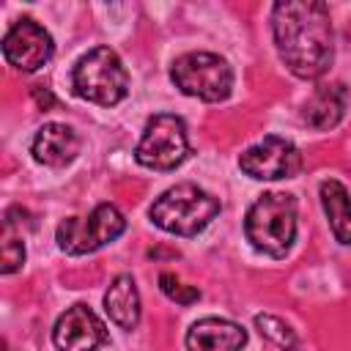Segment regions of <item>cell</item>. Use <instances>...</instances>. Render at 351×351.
Here are the masks:
<instances>
[{
    "label": "cell",
    "mask_w": 351,
    "mask_h": 351,
    "mask_svg": "<svg viewBox=\"0 0 351 351\" xmlns=\"http://www.w3.org/2000/svg\"><path fill=\"white\" fill-rule=\"evenodd\" d=\"M271 36L280 60L299 80H318L335 58L332 19L321 0H285L271 8Z\"/></svg>",
    "instance_id": "obj_1"
},
{
    "label": "cell",
    "mask_w": 351,
    "mask_h": 351,
    "mask_svg": "<svg viewBox=\"0 0 351 351\" xmlns=\"http://www.w3.org/2000/svg\"><path fill=\"white\" fill-rule=\"evenodd\" d=\"M247 241L271 258H282L296 239V197L288 192L261 195L244 217Z\"/></svg>",
    "instance_id": "obj_2"
},
{
    "label": "cell",
    "mask_w": 351,
    "mask_h": 351,
    "mask_svg": "<svg viewBox=\"0 0 351 351\" xmlns=\"http://www.w3.org/2000/svg\"><path fill=\"white\" fill-rule=\"evenodd\" d=\"M219 197L200 189L197 184H176L151 203L148 217L156 228L167 233L195 236L219 214Z\"/></svg>",
    "instance_id": "obj_3"
},
{
    "label": "cell",
    "mask_w": 351,
    "mask_h": 351,
    "mask_svg": "<svg viewBox=\"0 0 351 351\" xmlns=\"http://www.w3.org/2000/svg\"><path fill=\"white\" fill-rule=\"evenodd\" d=\"M71 88L80 99L112 107L129 93V74L123 60L110 47H93L71 69Z\"/></svg>",
    "instance_id": "obj_4"
},
{
    "label": "cell",
    "mask_w": 351,
    "mask_h": 351,
    "mask_svg": "<svg viewBox=\"0 0 351 351\" xmlns=\"http://www.w3.org/2000/svg\"><path fill=\"white\" fill-rule=\"evenodd\" d=\"M170 80L186 96L200 101H225L233 90V69L222 55L186 52L173 60Z\"/></svg>",
    "instance_id": "obj_5"
},
{
    "label": "cell",
    "mask_w": 351,
    "mask_h": 351,
    "mask_svg": "<svg viewBox=\"0 0 351 351\" xmlns=\"http://www.w3.org/2000/svg\"><path fill=\"white\" fill-rule=\"evenodd\" d=\"M126 230V219L112 203H99L88 217H69L58 225V247L69 255H88L115 241Z\"/></svg>",
    "instance_id": "obj_6"
},
{
    "label": "cell",
    "mask_w": 351,
    "mask_h": 351,
    "mask_svg": "<svg viewBox=\"0 0 351 351\" xmlns=\"http://www.w3.org/2000/svg\"><path fill=\"white\" fill-rule=\"evenodd\" d=\"M189 156L186 123L173 112H159L148 118L143 137L134 148V159L151 170H173Z\"/></svg>",
    "instance_id": "obj_7"
},
{
    "label": "cell",
    "mask_w": 351,
    "mask_h": 351,
    "mask_svg": "<svg viewBox=\"0 0 351 351\" xmlns=\"http://www.w3.org/2000/svg\"><path fill=\"white\" fill-rule=\"evenodd\" d=\"M239 167L255 181L293 178L302 167V154L291 140L269 134L239 156Z\"/></svg>",
    "instance_id": "obj_8"
},
{
    "label": "cell",
    "mask_w": 351,
    "mask_h": 351,
    "mask_svg": "<svg viewBox=\"0 0 351 351\" xmlns=\"http://www.w3.org/2000/svg\"><path fill=\"white\" fill-rule=\"evenodd\" d=\"M52 52H55V41L36 19L25 16L3 36V55L19 71L41 69L44 63H49Z\"/></svg>",
    "instance_id": "obj_9"
},
{
    "label": "cell",
    "mask_w": 351,
    "mask_h": 351,
    "mask_svg": "<svg viewBox=\"0 0 351 351\" xmlns=\"http://www.w3.org/2000/svg\"><path fill=\"white\" fill-rule=\"evenodd\" d=\"M110 340L104 321L88 307V304H74L69 307L52 329V343L60 351H96Z\"/></svg>",
    "instance_id": "obj_10"
},
{
    "label": "cell",
    "mask_w": 351,
    "mask_h": 351,
    "mask_svg": "<svg viewBox=\"0 0 351 351\" xmlns=\"http://www.w3.org/2000/svg\"><path fill=\"white\" fill-rule=\"evenodd\" d=\"M247 343V332L228 318H200L186 332L189 351H241Z\"/></svg>",
    "instance_id": "obj_11"
},
{
    "label": "cell",
    "mask_w": 351,
    "mask_h": 351,
    "mask_svg": "<svg viewBox=\"0 0 351 351\" xmlns=\"http://www.w3.org/2000/svg\"><path fill=\"white\" fill-rule=\"evenodd\" d=\"M33 159L47 167H66L80 154V137L66 123H44L33 137Z\"/></svg>",
    "instance_id": "obj_12"
},
{
    "label": "cell",
    "mask_w": 351,
    "mask_h": 351,
    "mask_svg": "<svg viewBox=\"0 0 351 351\" xmlns=\"http://www.w3.org/2000/svg\"><path fill=\"white\" fill-rule=\"evenodd\" d=\"M346 112V85L340 82H329V85H318L313 90V96L304 101L302 110V121L313 129H332L340 123Z\"/></svg>",
    "instance_id": "obj_13"
},
{
    "label": "cell",
    "mask_w": 351,
    "mask_h": 351,
    "mask_svg": "<svg viewBox=\"0 0 351 351\" xmlns=\"http://www.w3.org/2000/svg\"><path fill=\"white\" fill-rule=\"evenodd\" d=\"M104 310L121 329H134L140 321V293L132 274H118L107 293H104Z\"/></svg>",
    "instance_id": "obj_14"
},
{
    "label": "cell",
    "mask_w": 351,
    "mask_h": 351,
    "mask_svg": "<svg viewBox=\"0 0 351 351\" xmlns=\"http://www.w3.org/2000/svg\"><path fill=\"white\" fill-rule=\"evenodd\" d=\"M318 192H321V206H324V214L329 219L335 239L340 244H351V197H348V189L340 181L326 178V181H321Z\"/></svg>",
    "instance_id": "obj_15"
},
{
    "label": "cell",
    "mask_w": 351,
    "mask_h": 351,
    "mask_svg": "<svg viewBox=\"0 0 351 351\" xmlns=\"http://www.w3.org/2000/svg\"><path fill=\"white\" fill-rule=\"evenodd\" d=\"M25 263V244L22 233L14 230L8 219H3V236H0V271L11 274Z\"/></svg>",
    "instance_id": "obj_16"
},
{
    "label": "cell",
    "mask_w": 351,
    "mask_h": 351,
    "mask_svg": "<svg viewBox=\"0 0 351 351\" xmlns=\"http://www.w3.org/2000/svg\"><path fill=\"white\" fill-rule=\"evenodd\" d=\"M255 326L263 337H269L271 343H277L280 348L285 351H296L299 348V340H296V332L277 315H255Z\"/></svg>",
    "instance_id": "obj_17"
},
{
    "label": "cell",
    "mask_w": 351,
    "mask_h": 351,
    "mask_svg": "<svg viewBox=\"0 0 351 351\" xmlns=\"http://www.w3.org/2000/svg\"><path fill=\"white\" fill-rule=\"evenodd\" d=\"M159 285H162L165 296H170V299L178 302V304H192V302L200 299V288H195V285H184V282H181L176 274H170V271L159 274Z\"/></svg>",
    "instance_id": "obj_18"
},
{
    "label": "cell",
    "mask_w": 351,
    "mask_h": 351,
    "mask_svg": "<svg viewBox=\"0 0 351 351\" xmlns=\"http://www.w3.org/2000/svg\"><path fill=\"white\" fill-rule=\"evenodd\" d=\"M33 96L38 99V104H44V107H52L55 104V99H52V93L49 90H41V85H36V90H33Z\"/></svg>",
    "instance_id": "obj_19"
}]
</instances>
